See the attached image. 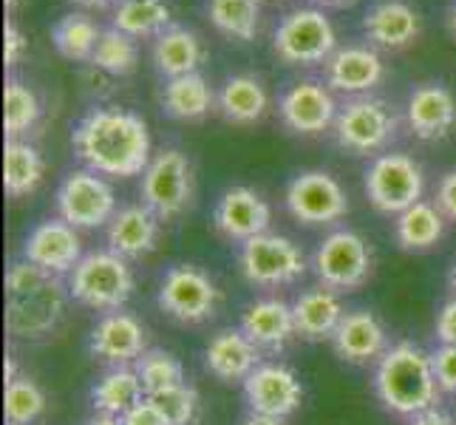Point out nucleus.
<instances>
[{
	"mask_svg": "<svg viewBox=\"0 0 456 425\" xmlns=\"http://www.w3.org/2000/svg\"><path fill=\"white\" fill-rule=\"evenodd\" d=\"M439 383L434 377L431 355L414 343H395L374 366V395L388 412L417 417L436 405Z\"/></svg>",
	"mask_w": 456,
	"mask_h": 425,
	"instance_id": "nucleus-3",
	"label": "nucleus"
},
{
	"mask_svg": "<svg viewBox=\"0 0 456 425\" xmlns=\"http://www.w3.org/2000/svg\"><path fill=\"white\" fill-rule=\"evenodd\" d=\"M71 4L83 6V9H111L119 4V0H71Z\"/></svg>",
	"mask_w": 456,
	"mask_h": 425,
	"instance_id": "nucleus-48",
	"label": "nucleus"
},
{
	"mask_svg": "<svg viewBox=\"0 0 456 425\" xmlns=\"http://www.w3.org/2000/svg\"><path fill=\"white\" fill-rule=\"evenodd\" d=\"M4 4H6V9H12L14 4H18V0H4Z\"/></svg>",
	"mask_w": 456,
	"mask_h": 425,
	"instance_id": "nucleus-53",
	"label": "nucleus"
},
{
	"mask_svg": "<svg viewBox=\"0 0 456 425\" xmlns=\"http://www.w3.org/2000/svg\"><path fill=\"white\" fill-rule=\"evenodd\" d=\"M273 222V210L270 204L256 193L253 187H227V191L218 196L216 210H213V227L218 235H224L227 241L244 244L256 235L270 230Z\"/></svg>",
	"mask_w": 456,
	"mask_h": 425,
	"instance_id": "nucleus-17",
	"label": "nucleus"
},
{
	"mask_svg": "<svg viewBox=\"0 0 456 425\" xmlns=\"http://www.w3.org/2000/svg\"><path fill=\"white\" fill-rule=\"evenodd\" d=\"M445 23H448V31H451L453 40H456V0H453L451 9H448V18H445Z\"/></svg>",
	"mask_w": 456,
	"mask_h": 425,
	"instance_id": "nucleus-50",
	"label": "nucleus"
},
{
	"mask_svg": "<svg viewBox=\"0 0 456 425\" xmlns=\"http://www.w3.org/2000/svg\"><path fill=\"white\" fill-rule=\"evenodd\" d=\"M408 128L422 142H439L456 125V100L443 83H419L405 102Z\"/></svg>",
	"mask_w": 456,
	"mask_h": 425,
	"instance_id": "nucleus-21",
	"label": "nucleus"
},
{
	"mask_svg": "<svg viewBox=\"0 0 456 425\" xmlns=\"http://www.w3.org/2000/svg\"><path fill=\"white\" fill-rule=\"evenodd\" d=\"M134 369L139 374V380H142L145 395H156V391H165V388L187 383L182 360L173 352H167V349H148L134 364Z\"/></svg>",
	"mask_w": 456,
	"mask_h": 425,
	"instance_id": "nucleus-39",
	"label": "nucleus"
},
{
	"mask_svg": "<svg viewBox=\"0 0 456 425\" xmlns=\"http://www.w3.org/2000/svg\"><path fill=\"white\" fill-rule=\"evenodd\" d=\"M43 412H45V395L28 374H18L14 380L6 383V395H4L6 425H31L43 417Z\"/></svg>",
	"mask_w": 456,
	"mask_h": 425,
	"instance_id": "nucleus-38",
	"label": "nucleus"
},
{
	"mask_svg": "<svg viewBox=\"0 0 456 425\" xmlns=\"http://www.w3.org/2000/svg\"><path fill=\"white\" fill-rule=\"evenodd\" d=\"M434 204L439 208V213L448 218V222H456V168L443 173V179L436 182Z\"/></svg>",
	"mask_w": 456,
	"mask_h": 425,
	"instance_id": "nucleus-42",
	"label": "nucleus"
},
{
	"mask_svg": "<svg viewBox=\"0 0 456 425\" xmlns=\"http://www.w3.org/2000/svg\"><path fill=\"white\" fill-rule=\"evenodd\" d=\"M208 18L224 37L249 43L258 35L261 0H208Z\"/></svg>",
	"mask_w": 456,
	"mask_h": 425,
	"instance_id": "nucleus-35",
	"label": "nucleus"
},
{
	"mask_svg": "<svg viewBox=\"0 0 456 425\" xmlns=\"http://www.w3.org/2000/svg\"><path fill=\"white\" fill-rule=\"evenodd\" d=\"M287 210L292 218L309 227L335 225L349 213V196L343 184L326 170H304L287 184Z\"/></svg>",
	"mask_w": 456,
	"mask_h": 425,
	"instance_id": "nucleus-13",
	"label": "nucleus"
},
{
	"mask_svg": "<svg viewBox=\"0 0 456 425\" xmlns=\"http://www.w3.org/2000/svg\"><path fill=\"white\" fill-rule=\"evenodd\" d=\"M57 213L77 230H97L117 216V193L94 170H71L57 187Z\"/></svg>",
	"mask_w": 456,
	"mask_h": 425,
	"instance_id": "nucleus-11",
	"label": "nucleus"
},
{
	"mask_svg": "<svg viewBox=\"0 0 456 425\" xmlns=\"http://www.w3.org/2000/svg\"><path fill=\"white\" fill-rule=\"evenodd\" d=\"M266 105V88L256 74H232L224 80L222 91L216 97V108L227 122L232 125H256L264 119Z\"/></svg>",
	"mask_w": 456,
	"mask_h": 425,
	"instance_id": "nucleus-27",
	"label": "nucleus"
},
{
	"mask_svg": "<svg viewBox=\"0 0 456 425\" xmlns=\"http://www.w3.org/2000/svg\"><path fill=\"white\" fill-rule=\"evenodd\" d=\"M312 273L321 287L340 292L360 290L371 275V247L354 230H335L318 244Z\"/></svg>",
	"mask_w": 456,
	"mask_h": 425,
	"instance_id": "nucleus-9",
	"label": "nucleus"
},
{
	"mask_svg": "<svg viewBox=\"0 0 456 425\" xmlns=\"http://www.w3.org/2000/svg\"><path fill=\"white\" fill-rule=\"evenodd\" d=\"M448 218L439 213L434 201H417L414 208H408L397 216L395 235L397 244L408 253H426V249L436 247L439 239L445 235Z\"/></svg>",
	"mask_w": 456,
	"mask_h": 425,
	"instance_id": "nucleus-31",
	"label": "nucleus"
},
{
	"mask_svg": "<svg viewBox=\"0 0 456 425\" xmlns=\"http://www.w3.org/2000/svg\"><path fill=\"white\" fill-rule=\"evenodd\" d=\"M66 312V290L57 275L31 261H14L6 270V329L14 338L49 335Z\"/></svg>",
	"mask_w": 456,
	"mask_h": 425,
	"instance_id": "nucleus-2",
	"label": "nucleus"
},
{
	"mask_svg": "<svg viewBox=\"0 0 456 425\" xmlns=\"http://www.w3.org/2000/svg\"><path fill=\"white\" fill-rule=\"evenodd\" d=\"M162 111L170 119H182V122H193L210 114V108L216 105V94L210 83L204 80V74H182L165 80L162 94H159Z\"/></svg>",
	"mask_w": 456,
	"mask_h": 425,
	"instance_id": "nucleus-29",
	"label": "nucleus"
},
{
	"mask_svg": "<svg viewBox=\"0 0 456 425\" xmlns=\"http://www.w3.org/2000/svg\"><path fill=\"white\" fill-rule=\"evenodd\" d=\"M278 111L292 134L318 136L335 125L338 105H335L332 91L326 86L314 83V80H301L284 91Z\"/></svg>",
	"mask_w": 456,
	"mask_h": 425,
	"instance_id": "nucleus-18",
	"label": "nucleus"
},
{
	"mask_svg": "<svg viewBox=\"0 0 456 425\" xmlns=\"http://www.w3.org/2000/svg\"><path fill=\"white\" fill-rule=\"evenodd\" d=\"M142 204L151 208L162 222L179 218L193 201V165L179 148H165L153 156L142 170L139 184Z\"/></svg>",
	"mask_w": 456,
	"mask_h": 425,
	"instance_id": "nucleus-10",
	"label": "nucleus"
},
{
	"mask_svg": "<svg viewBox=\"0 0 456 425\" xmlns=\"http://www.w3.org/2000/svg\"><path fill=\"white\" fill-rule=\"evenodd\" d=\"M363 35L377 52L408 49L419 37V14L405 0H377L363 14Z\"/></svg>",
	"mask_w": 456,
	"mask_h": 425,
	"instance_id": "nucleus-20",
	"label": "nucleus"
},
{
	"mask_svg": "<svg viewBox=\"0 0 456 425\" xmlns=\"http://www.w3.org/2000/svg\"><path fill=\"white\" fill-rule=\"evenodd\" d=\"M86 425H122L119 417H108V414H94Z\"/></svg>",
	"mask_w": 456,
	"mask_h": 425,
	"instance_id": "nucleus-49",
	"label": "nucleus"
},
{
	"mask_svg": "<svg viewBox=\"0 0 456 425\" xmlns=\"http://www.w3.org/2000/svg\"><path fill=\"white\" fill-rule=\"evenodd\" d=\"M162 218L145 204H125L108 225V249L122 258H142L156 249Z\"/></svg>",
	"mask_w": 456,
	"mask_h": 425,
	"instance_id": "nucleus-25",
	"label": "nucleus"
},
{
	"mask_svg": "<svg viewBox=\"0 0 456 425\" xmlns=\"http://www.w3.org/2000/svg\"><path fill=\"white\" fill-rule=\"evenodd\" d=\"M326 86L346 97H366L383 83V57L371 45H343L323 62Z\"/></svg>",
	"mask_w": 456,
	"mask_h": 425,
	"instance_id": "nucleus-19",
	"label": "nucleus"
},
{
	"mask_svg": "<svg viewBox=\"0 0 456 425\" xmlns=\"http://www.w3.org/2000/svg\"><path fill=\"white\" fill-rule=\"evenodd\" d=\"M436 340L439 343H451L456 346V295L451 298V301L443 304V309L436 312Z\"/></svg>",
	"mask_w": 456,
	"mask_h": 425,
	"instance_id": "nucleus-45",
	"label": "nucleus"
},
{
	"mask_svg": "<svg viewBox=\"0 0 456 425\" xmlns=\"http://www.w3.org/2000/svg\"><path fill=\"white\" fill-rule=\"evenodd\" d=\"M332 346L338 357H343L346 364L366 366V364H377L388 352V332L374 312L352 309L343 315V321L332 338Z\"/></svg>",
	"mask_w": 456,
	"mask_h": 425,
	"instance_id": "nucleus-22",
	"label": "nucleus"
},
{
	"mask_svg": "<svg viewBox=\"0 0 456 425\" xmlns=\"http://www.w3.org/2000/svg\"><path fill=\"white\" fill-rule=\"evenodd\" d=\"M159 306L179 323H204L222 306V290L193 264H176L165 273L156 295Z\"/></svg>",
	"mask_w": 456,
	"mask_h": 425,
	"instance_id": "nucleus-12",
	"label": "nucleus"
},
{
	"mask_svg": "<svg viewBox=\"0 0 456 425\" xmlns=\"http://www.w3.org/2000/svg\"><path fill=\"white\" fill-rule=\"evenodd\" d=\"M173 9L167 0H119L111 14V26L131 35L134 40L159 37L173 23Z\"/></svg>",
	"mask_w": 456,
	"mask_h": 425,
	"instance_id": "nucleus-33",
	"label": "nucleus"
},
{
	"mask_svg": "<svg viewBox=\"0 0 456 425\" xmlns=\"http://www.w3.org/2000/svg\"><path fill=\"white\" fill-rule=\"evenodd\" d=\"M119 422L122 425H170L167 420H165V414L156 408L148 397L142 400V403H136L131 412H125L122 417H119Z\"/></svg>",
	"mask_w": 456,
	"mask_h": 425,
	"instance_id": "nucleus-44",
	"label": "nucleus"
},
{
	"mask_svg": "<svg viewBox=\"0 0 456 425\" xmlns=\"http://www.w3.org/2000/svg\"><path fill=\"white\" fill-rule=\"evenodd\" d=\"M148 400L159 408L170 425H191L199 412V391L191 383L156 391V395H148Z\"/></svg>",
	"mask_w": 456,
	"mask_h": 425,
	"instance_id": "nucleus-40",
	"label": "nucleus"
},
{
	"mask_svg": "<svg viewBox=\"0 0 456 425\" xmlns=\"http://www.w3.org/2000/svg\"><path fill=\"white\" fill-rule=\"evenodd\" d=\"M26 52H28L26 35L18 29V23H14V20H6V26H4V60H6V69L18 66Z\"/></svg>",
	"mask_w": 456,
	"mask_h": 425,
	"instance_id": "nucleus-43",
	"label": "nucleus"
},
{
	"mask_svg": "<svg viewBox=\"0 0 456 425\" xmlns=\"http://www.w3.org/2000/svg\"><path fill=\"white\" fill-rule=\"evenodd\" d=\"M83 256L80 230L62 218H45L23 241V258L52 275H69Z\"/></svg>",
	"mask_w": 456,
	"mask_h": 425,
	"instance_id": "nucleus-15",
	"label": "nucleus"
},
{
	"mask_svg": "<svg viewBox=\"0 0 456 425\" xmlns=\"http://www.w3.org/2000/svg\"><path fill=\"white\" fill-rule=\"evenodd\" d=\"M431 366L439 388L448 391V395H456V346L439 343V349L431 352Z\"/></svg>",
	"mask_w": 456,
	"mask_h": 425,
	"instance_id": "nucleus-41",
	"label": "nucleus"
},
{
	"mask_svg": "<svg viewBox=\"0 0 456 425\" xmlns=\"http://www.w3.org/2000/svg\"><path fill=\"white\" fill-rule=\"evenodd\" d=\"M306 256L292 239L281 233H261L239 244V270L247 283L264 290L289 287L306 275Z\"/></svg>",
	"mask_w": 456,
	"mask_h": 425,
	"instance_id": "nucleus-6",
	"label": "nucleus"
},
{
	"mask_svg": "<svg viewBox=\"0 0 456 425\" xmlns=\"http://www.w3.org/2000/svg\"><path fill=\"white\" fill-rule=\"evenodd\" d=\"M45 173V162L35 145L23 139H6L4 148V187L6 196L23 199L35 193Z\"/></svg>",
	"mask_w": 456,
	"mask_h": 425,
	"instance_id": "nucleus-32",
	"label": "nucleus"
},
{
	"mask_svg": "<svg viewBox=\"0 0 456 425\" xmlns=\"http://www.w3.org/2000/svg\"><path fill=\"white\" fill-rule=\"evenodd\" d=\"M88 349L94 357L111 366H131L148 352V332L136 315L117 309L105 312L91 329Z\"/></svg>",
	"mask_w": 456,
	"mask_h": 425,
	"instance_id": "nucleus-16",
	"label": "nucleus"
},
{
	"mask_svg": "<svg viewBox=\"0 0 456 425\" xmlns=\"http://www.w3.org/2000/svg\"><path fill=\"white\" fill-rule=\"evenodd\" d=\"M134 270L114 249H94L69 273V295L97 312H117L134 295Z\"/></svg>",
	"mask_w": 456,
	"mask_h": 425,
	"instance_id": "nucleus-4",
	"label": "nucleus"
},
{
	"mask_svg": "<svg viewBox=\"0 0 456 425\" xmlns=\"http://www.w3.org/2000/svg\"><path fill=\"white\" fill-rule=\"evenodd\" d=\"M275 54L289 66H318L338 52L332 20L321 9H295L278 20L273 31Z\"/></svg>",
	"mask_w": 456,
	"mask_h": 425,
	"instance_id": "nucleus-7",
	"label": "nucleus"
},
{
	"mask_svg": "<svg viewBox=\"0 0 456 425\" xmlns=\"http://www.w3.org/2000/svg\"><path fill=\"white\" fill-rule=\"evenodd\" d=\"M102 29L94 23L91 14L86 12H69L52 26V43L60 57L83 62L94 57V49H97Z\"/></svg>",
	"mask_w": 456,
	"mask_h": 425,
	"instance_id": "nucleus-34",
	"label": "nucleus"
},
{
	"mask_svg": "<svg viewBox=\"0 0 456 425\" xmlns=\"http://www.w3.org/2000/svg\"><path fill=\"white\" fill-rule=\"evenodd\" d=\"M314 4H321V6H349V4H354V0H314Z\"/></svg>",
	"mask_w": 456,
	"mask_h": 425,
	"instance_id": "nucleus-51",
	"label": "nucleus"
},
{
	"mask_svg": "<svg viewBox=\"0 0 456 425\" xmlns=\"http://www.w3.org/2000/svg\"><path fill=\"white\" fill-rule=\"evenodd\" d=\"M292 312H295L297 338L304 340H332L346 315L340 295L335 290L321 287V283L297 295L292 301Z\"/></svg>",
	"mask_w": 456,
	"mask_h": 425,
	"instance_id": "nucleus-26",
	"label": "nucleus"
},
{
	"mask_svg": "<svg viewBox=\"0 0 456 425\" xmlns=\"http://www.w3.org/2000/svg\"><path fill=\"white\" fill-rule=\"evenodd\" d=\"M448 283H451V290H453V295H456V261H453V266H451V275H448Z\"/></svg>",
	"mask_w": 456,
	"mask_h": 425,
	"instance_id": "nucleus-52",
	"label": "nucleus"
},
{
	"mask_svg": "<svg viewBox=\"0 0 456 425\" xmlns=\"http://www.w3.org/2000/svg\"><path fill=\"white\" fill-rule=\"evenodd\" d=\"M204 60V45L193 29L170 26L153 40V66L165 80L199 71Z\"/></svg>",
	"mask_w": 456,
	"mask_h": 425,
	"instance_id": "nucleus-28",
	"label": "nucleus"
},
{
	"mask_svg": "<svg viewBox=\"0 0 456 425\" xmlns=\"http://www.w3.org/2000/svg\"><path fill=\"white\" fill-rule=\"evenodd\" d=\"M363 187L377 210L386 216H400L403 210L422 201L426 176H422V168L408 153L386 151L369 162L363 173Z\"/></svg>",
	"mask_w": 456,
	"mask_h": 425,
	"instance_id": "nucleus-8",
	"label": "nucleus"
},
{
	"mask_svg": "<svg viewBox=\"0 0 456 425\" xmlns=\"http://www.w3.org/2000/svg\"><path fill=\"white\" fill-rule=\"evenodd\" d=\"M148 395L134 366H111L91 386V405L97 414L122 417Z\"/></svg>",
	"mask_w": 456,
	"mask_h": 425,
	"instance_id": "nucleus-30",
	"label": "nucleus"
},
{
	"mask_svg": "<svg viewBox=\"0 0 456 425\" xmlns=\"http://www.w3.org/2000/svg\"><path fill=\"white\" fill-rule=\"evenodd\" d=\"M40 100L18 77H9L4 88V128L6 139H20L28 134L40 119Z\"/></svg>",
	"mask_w": 456,
	"mask_h": 425,
	"instance_id": "nucleus-37",
	"label": "nucleus"
},
{
	"mask_svg": "<svg viewBox=\"0 0 456 425\" xmlns=\"http://www.w3.org/2000/svg\"><path fill=\"white\" fill-rule=\"evenodd\" d=\"M241 425H284V420H278V417H266V414H256V412H249Z\"/></svg>",
	"mask_w": 456,
	"mask_h": 425,
	"instance_id": "nucleus-47",
	"label": "nucleus"
},
{
	"mask_svg": "<svg viewBox=\"0 0 456 425\" xmlns=\"http://www.w3.org/2000/svg\"><path fill=\"white\" fill-rule=\"evenodd\" d=\"M258 364L261 349L241 332V326L222 329L204 346V369L224 383H244Z\"/></svg>",
	"mask_w": 456,
	"mask_h": 425,
	"instance_id": "nucleus-23",
	"label": "nucleus"
},
{
	"mask_svg": "<svg viewBox=\"0 0 456 425\" xmlns=\"http://www.w3.org/2000/svg\"><path fill=\"white\" fill-rule=\"evenodd\" d=\"M408 425H456V420L448 412H443V408L434 405V408H428V412L411 417V422H408Z\"/></svg>",
	"mask_w": 456,
	"mask_h": 425,
	"instance_id": "nucleus-46",
	"label": "nucleus"
},
{
	"mask_svg": "<svg viewBox=\"0 0 456 425\" xmlns=\"http://www.w3.org/2000/svg\"><path fill=\"white\" fill-rule=\"evenodd\" d=\"M338 145L357 156H380L400 134V117L395 105L377 97H352L338 108L335 117Z\"/></svg>",
	"mask_w": 456,
	"mask_h": 425,
	"instance_id": "nucleus-5",
	"label": "nucleus"
},
{
	"mask_svg": "<svg viewBox=\"0 0 456 425\" xmlns=\"http://www.w3.org/2000/svg\"><path fill=\"white\" fill-rule=\"evenodd\" d=\"M74 156L100 176H142L151 156L148 122L128 108H91L71 131Z\"/></svg>",
	"mask_w": 456,
	"mask_h": 425,
	"instance_id": "nucleus-1",
	"label": "nucleus"
},
{
	"mask_svg": "<svg viewBox=\"0 0 456 425\" xmlns=\"http://www.w3.org/2000/svg\"><path fill=\"white\" fill-rule=\"evenodd\" d=\"M239 326L258 349L270 352H281L289 340L297 338L295 312L284 298H258V301L247 304Z\"/></svg>",
	"mask_w": 456,
	"mask_h": 425,
	"instance_id": "nucleus-24",
	"label": "nucleus"
},
{
	"mask_svg": "<svg viewBox=\"0 0 456 425\" xmlns=\"http://www.w3.org/2000/svg\"><path fill=\"white\" fill-rule=\"evenodd\" d=\"M244 400L249 412L287 420L304 403V383L284 364H258L244 380Z\"/></svg>",
	"mask_w": 456,
	"mask_h": 425,
	"instance_id": "nucleus-14",
	"label": "nucleus"
},
{
	"mask_svg": "<svg viewBox=\"0 0 456 425\" xmlns=\"http://www.w3.org/2000/svg\"><path fill=\"white\" fill-rule=\"evenodd\" d=\"M91 66L111 74V77H128L139 66V45L131 35L108 26V29H102L97 49H94Z\"/></svg>",
	"mask_w": 456,
	"mask_h": 425,
	"instance_id": "nucleus-36",
	"label": "nucleus"
}]
</instances>
